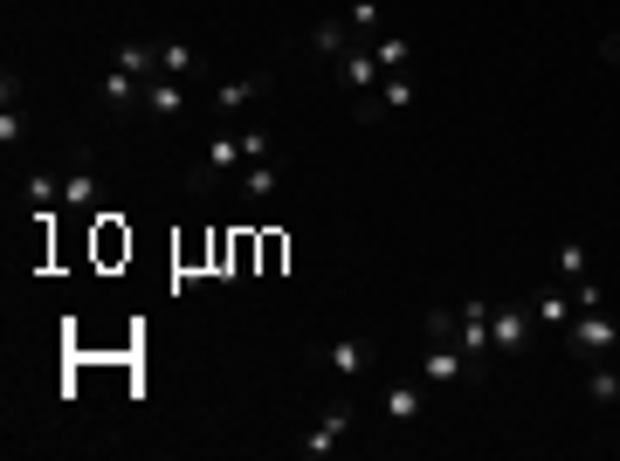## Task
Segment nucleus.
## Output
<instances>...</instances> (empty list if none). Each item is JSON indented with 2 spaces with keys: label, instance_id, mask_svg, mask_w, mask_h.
Instances as JSON below:
<instances>
[{
  "label": "nucleus",
  "instance_id": "9d476101",
  "mask_svg": "<svg viewBox=\"0 0 620 461\" xmlns=\"http://www.w3.org/2000/svg\"><path fill=\"white\" fill-rule=\"evenodd\" d=\"M379 406H386V420H393V427H414V420L428 413V393L400 379V386H386V400H379Z\"/></svg>",
  "mask_w": 620,
  "mask_h": 461
},
{
  "label": "nucleus",
  "instance_id": "393cba45",
  "mask_svg": "<svg viewBox=\"0 0 620 461\" xmlns=\"http://www.w3.org/2000/svg\"><path fill=\"white\" fill-rule=\"evenodd\" d=\"M269 152H276V138H269V131H242V166L269 159Z\"/></svg>",
  "mask_w": 620,
  "mask_h": 461
},
{
  "label": "nucleus",
  "instance_id": "a878e982",
  "mask_svg": "<svg viewBox=\"0 0 620 461\" xmlns=\"http://www.w3.org/2000/svg\"><path fill=\"white\" fill-rule=\"evenodd\" d=\"M21 138H28V117L7 104V111H0V145H21Z\"/></svg>",
  "mask_w": 620,
  "mask_h": 461
},
{
  "label": "nucleus",
  "instance_id": "1a4fd4ad",
  "mask_svg": "<svg viewBox=\"0 0 620 461\" xmlns=\"http://www.w3.org/2000/svg\"><path fill=\"white\" fill-rule=\"evenodd\" d=\"M379 76H386V69L372 62V49H345V56H338V83H345L352 97H359V90H379Z\"/></svg>",
  "mask_w": 620,
  "mask_h": 461
},
{
  "label": "nucleus",
  "instance_id": "f8f14e48",
  "mask_svg": "<svg viewBox=\"0 0 620 461\" xmlns=\"http://www.w3.org/2000/svg\"><path fill=\"white\" fill-rule=\"evenodd\" d=\"M276 193H283V166H269V159H255V166L242 173V200H248V207H269Z\"/></svg>",
  "mask_w": 620,
  "mask_h": 461
},
{
  "label": "nucleus",
  "instance_id": "cd10ccee",
  "mask_svg": "<svg viewBox=\"0 0 620 461\" xmlns=\"http://www.w3.org/2000/svg\"><path fill=\"white\" fill-rule=\"evenodd\" d=\"M600 56H607V62H614V69H620V28H614V35H607V42H600Z\"/></svg>",
  "mask_w": 620,
  "mask_h": 461
},
{
  "label": "nucleus",
  "instance_id": "f257e3e1",
  "mask_svg": "<svg viewBox=\"0 0 620 461\" xmlns=\"http://www.w3.org/2000/svg\"><path fill=\"white\" fill-rule=\"evenodd\" d=\"M565 351L586 358V365H593V358H614V351H620V324L600 310V303H593V310H572V324H565Z\"/></svg>",
  "mask_w": 620,
  "mask_h": 461
},
{
  "label": "nucleus",
  "instance_id": "9b49d317",
  "mask_svg": "<svg viewBox=\"0 0 620 461\" xmlns=\"http://www.w3.org/2000/svg\"><path fill=\"white\" fill-rule=\"evenodd\" d=\"M186 111V83L180 76H152L145 83V117H180Z\"/></svg>",
  "mask_w": 620,
  "mask_h": 461
},
{
  "label": "nucleus",
  "instance_id": "39448f33",
  "mask_svg": "<svg viewBox=\"0 0 620 461\" xmlns=\"http://www.w3.org/2000/svg\"><path fill=\"white\" fill-rule=\"evenodd\" d=\"M345 434H352V400H345V406H324V420H317L304 441H297V455H304V461H324L338 441H345Z\"/></svg>",
  "mask_w": 620,
  "mask_h": 461
},
{
  "label": "nucleus",
  "instance_id": "5701e85b",
  "mask_svg": "<svg viewBox=\"0 0 620 461\" xmlns=\"http://www.w3.org/2000/svg\"><path fill=\"white\" fill-rule=\"evenodd\" d=\"M345 28H352V21H317V28H310V49L338 56V49H345Z\"/></svg>",
  "mask_w": 620,
  "mask_h": 461
},
{
  "label": "nucleus",
  "instance_id": "a211bd4d",
  "mask_svg": "<svg viewBox=\"0 0 620 461\" xmlns=\"http://www.w3.org/2000/svg\"><path fill=\"white\" fill-rule=\"evenodd\" d=\"M586 400H593V406H614L620 400V372L607 365V358H593V372H586Z\"/></svg>",
  "mask_w": 620,
  "mask_h": 461
},
{
  "label": "nucleus",
  "instance_id": "b1692460",
  "mask_svg": "<svg viewBox=\"0 0 620 461\" xmlns=\"http://www.w3.org/2000/svg\"><path fill=\"white\" fill-rule=\"evenodd\" d=\"M345 21H352V35H372V28H379V0H352Z\"/></svg>",
  "mask_w": 620,
  "mask_h": 461
},
{
  "label": "nucleus",
  "instance_id": "f3484780",
  "mask_svg": "<svg viewBox=\"0 0 620 461\" xmlns=\"http://www.w3.org/2000/svg\"><path fill=\"white\" fill-rule=\"evenodd\" d=\"M372 62H379L386 76H400V69L414 62V42H407V35H379V42H372Z\"/></svg>",
  "mask_w": 620,
  "mask_h": 461
},
{
  "label": "nucleus",
  "instance_id": "2eb2a0df",
  "mask_svg": "<svg viewBox=\"0 0 620 461\" xmlns=\"http://www.w3.org/2000/svg\"><path fill=\"white\" fill-rule=\"evenodd\" d=\"M572 310H579V303H572L565 289H545V296L531 303V324H545V331H565V324H572Z\"/></svg>",
  "mask_w": 620,
  "mask_h": 461
},
{
  "label": "nucleus",
  "instance_id": "20e7f679",
  "mask_svg": "<svg viewBox=\"0 0 620 461\" xmlns=\"http://www.w3.org/2000/svg\"><path fill=\"white\" fill-rule=\"evenodd\" d=\"M235 166H242V138H235V131H214L207 152H200V166H193V193H207L214 179L235 173Z\"/></svg>",
  "mask_w": 620,
  "mask_h": 461
},
{
  "label": "nucleus",
  "instance_id": "7ed1b4c3",
  "mask_svg": "<svg viewBox=\"0 0 620 461\" xmlns=\"http://www.w3.org/2000/svg\"><path fill=\"white\" fill-rule=\"evenodd\" d=\"M455 345L469 351V365H483V358H490V303H483V296H469V303H462V310H455Z\"/></svg>",
  "mask_w": 620,
  "mask_h": 461
},
{
  "label": "nucleus",
  "instance_id": "aec40b11",
  "mask_svg": "<svg viewBox=\"0 0 620 461\" xmlns=\"http://www.w3.org/2000/svg\"><path fill=\"white\" fill-rule=\"evenodd\" d=\"M159 76H200V56H193V49H186V42H166V49H159Z\"/></svg>",
  "mask_w": 620,
  "mask_h": 461
},
{
  "label": "nucleus",
  "instance_id": "423d86ee",
  "mask_svg": "<svg viewBox=\"0 0 620 461\" xmlns=\"http://www.w3.org/2000/svg\"><path fill=\"white\" fill-rule=\"evenodd\" d=\"M490 345L503 358H517V351L531 345V310H517V303H490Z\"/></svg>",
  "mask_w": 620,
  "mask_h": 461
},
{
  "label": "nucleus",
  "instance_id": "412c9836",
  "mask_svg": "<svg viewBox=\"0 0 620 461\" xmlns=\"http://www.w3.org/2000/svg\"><path fill=\"white\" fill-rule=\"evenodd\" d=\"M379 104H386V111H414V83H407V69H400V76H379Z\"/></svg>",
  "mask_w": 620,
  "mask_h": 461
},
{
  "label": "nucleus",
  "instance_id": "6ab92c4d",
  "mask_svg": "<svg viewBox=\"0 0 620 461\" xmlns=\"http://www.w3.org/2000/svg\"><path fill=\"white\" fill-rule=\"evenodd\" d=\"M552 269H558V283H586V241H558Z\"/></svg>",
  "mask_w": 620,
  "mask_h": 461
},
{
  "label": "nucleus",
  "instance_id": "ddd939ff",
  "mask_svg": "<svg viewBox=\"0 0 620 461\" xmlns=\"http://www.w3.org/2000/svg\"><path fill=\"white\" fill-rule=\"evenodd\" d=\"M421 372H428V386H455V379L469 372V351L462 345H428V365H421Z\"/></svg>",
  "mask_w": 620,
  "mask_h": 461
},
{
  "label": "nucleus",
  "instance_id": "f03ea898",
  "mask_svg": "<svg viewBox=\"0 0 620 461\" xmlns=\"http://www.w3.org/2000/svg\"><path fill=\"white\" fill-rule=\"evenodd\" d=\"M324 365H331L345 386H359V379H372V365H379V345H372V338H359V331H345L338 345L324 351Z\"/></svg>",
  "mask_w": 620,
  "mask_h": 461
},
{
  "label": "nucleus",
  "instance_id": "bb28decb",
  "mask_svg": "<svg viewBox=\"0 0 620 461\" xmlns=\"http://www.w3.org/2000/svg\"><path fill=\"white\" fill-rule=\"evenodd\" d=\"M428 345H455V317L448 310H428Z\"/></svg>",
  "mask_w": 620,
  "mask_h": 461
},
{
  "label": "nucleus",
  "instance_id": "0eeeda50",
  "mask_svg": "<svg viewBox=\"0 0 620 461\" xmlns=\"http://www.w3.org/2000/svg\"><path fill=\"white\" fill-rule=\"evenodd\" d=\"M255 97H269V76H228V83L207 90V104H214L221 117H235L242 104H255Z\"/></svg>",
  "mask_w": 620,
  "mask_h": 461
},
{
  "label": "nucleus",
  "instance_id": "4be33fe9",
  "mask_svg": "<svg viewBox=\"0 0 620 461\" xmlns=\"http://www.w3.org/2000/svg\"><path fill=\"white\" fill-rule=\"evenodd\" d=\"M28 200H35V214H49V207L62 200V179L56 173H35V179H28Z\"/></svg>",
  "mask_w": 620,
  "mask_h": 461
},
{
  "label": "nucleus",
  "instance_id": "6e6552de",
  "mask_svg": "<svg viewBox=\"0 0 620 461\" xmlns=\"http://www.w3.org/2000/svg\"><path fill=\"white\" fill-rule=\"evenodd\" d=\"M97 193H104L97 166H90V159H76V173L62 179V207H69V214H97Z\"/></svg>",
  "mask_w": 620,
  "mask_h": 461
},
{
  "label": "nucleus",
  "instance_id": "4468645a",
  "mask_svg": "<svg viewBox=\"0 0 620 461\" xmlns=\"http://www.w3.org/2000/svg\"><path fill=\"white\" fill-rule=\"evenodd\" d=\"M104 104H111V111H131V104H145V83H138L131 69H118V62H111V76H104Z\"/></svg>",
  "mask_w": 620,
  "mask_h": 461
},
{
  "label": "nucleus",
  "instance_id": "dca6fc26",
  "mask_svg": "<svg viewBox=\"0 0 620 461\" xmlns=\"http://www.w3.org/2000/svg\"><path fill=\"white\" fill-rule=\"evenodd\" d=\"M118 69H131V76H138V83H152V76H159V49H145V42H118Z\"/></svg>",
  "mask_w": 620,
  "mask_h": 461
}]
</instances>
